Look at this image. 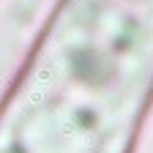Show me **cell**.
I'll return each instance as SVG.
<instances>
[]
</instances>
